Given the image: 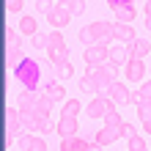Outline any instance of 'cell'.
Returning a JSON list of instances; mask_svg holds the SVG:
<instances>
[{
    "instance_id": "7dc6e473",
    "label": "cell",
    "mask_w": 151,
    "mask_h": 151,
    "mask_svg": "<svg viewBox=\"0 0 151 151\" xmlns=\"http://www.w3.org/2000/svg\"><path fill=\"white\" fill-rule=\"evenodd\" d=\"M58 3H60V6H69V3H72V0H58Z\"/></svg>"
},
{
    "instance_id": "b9f144b4",
    "label": "cell",
    "mask_w": 151,
    "mask_h": 151,
    "mask_svg": "<svg viewBox=\"0 0 151 151\" xmlns=\"http://www.w3.org/2000/svg\"><path fill=\"white\" fill-rule=\"evenodd\" d=\"M129 102H132V104H140V102H143V96H140V91H132Z\"/></svg>"
},
{
    "instance_id": "83f0119b",
    "label": "cell",
    "mask_w": 151,
    "mask_h": 151,
    "mask_svg": "<svg viewBox=\"0 0 151 151\" xmlns=\"http://www.w3.org/2000/svg\"><path fill=\"white\" fill-rule=\"evenodd\" d=\"M30 143H33L30 132H19V135H17V146H19L22 151H30Z\"/></svg>"
},
{
    "instance_id": "d590c367",
    "label": "cell",
    "mask_w": 151,
    "mask_h": 151,
    "mask_svg": "<svg viewBox=\"0 0 151 151\" xmlns=\"http://www.w3.org/2000/svg\"><path fill=\"white\" fill-rule=\"evenodd\" d=\"M52 8H55V3H52V0H36V11H41V14H50Z\"/></svg>"
},
{
    "instance_id": "f546056e",
    "label": "cell",
    "mask_w": 151,
    "mask_h": 151,
    "mask_svg": "<svg viewBox=\"0 0 151 151\" xmlns=\"http://www.w3.org/2000/svg\"><path fill=\"white\" fill-rule=\"evenodd\" d=\"M121 124H124V118H121V115L115 113V110H110L107 115H104V127H115V129H118Z\"/></svg>"
},
{
    "instance_id": "f6af8a7d",
    "label": "cell",
    "mask_w": 151,
    "mask_h": 151,
    "mask_svg": "<svg viewBox=\"0 0 151 151\" xmlns=\"http://www.w3.org/2000/svg\"><path fill=\"white\" fill-rule=\"evenodd\" d=\"M146 17H151V0H146Z\"/></svg>"
},
{
    "instance_id": "60d3db41",
    "label": "cell",
    "mask_w": 151,
    "mask_h": 151,
    "mask_svg": "<svg viewBox=\"0 0 151 151\" xmlns=\"http://www.w3.org/2000/svg\"><path fill=\"white\" fill-rule=\"evenodd\" d=\"M104 3H107V6L113 8V11H115V8H121L124 3H127V0H104Z\"/></svg>"
},
{
    "instance_id": "8fae6325",
    "label": "cell",
    "mask_w": 151,
    "mask_h": 151,
    "mask_svg": "<svg viewBox=\"0 0 151 151\" xmlns=\"http://www.w3.org/2000/svg\"><path fill=\"white\" fill-rule=\"evenodd\" d=\"M60 151H91V143L83 137H60Z\"/></svg>"
},
{
    "instance_id": "4dcf8cb0",
    "label": "cell",
    "mask_w": 151,
    "mask_h": 151,
    "mask_svg": "<svg viewBox=\"0 0 151 151\" xmlns=\"http://www.w3.org/2000/svg\"><path fill=\"white\" fill-rule=\"evenodd\" d=\"M77 39H80V44H83V47H93V44H96L88 28H83V30H80V33H77Z\"/></svg>"
},
{
    "instance_id": "277c9868",
    "label": "cell",
    "mask_w": 151,
    "mask_h": 151,
    "mask_svg": "<svg viewBox=\"0 0 151 151\" xmlns=\"http://www.w3.org/2000/svg\"><path fill=\"white\" fill-rule=\"evenodd\" d=\"M85 63L88 66H102L110 60V47L107 44H93V47H85Z\"/></svg>"
},
{
    "instance_id": "bcb514c9",
    "label": "cell",
    "mask_w": 151,
    "mask_h": 151,
    "mask_svg": "<svg viewBox=\"0 0 151 151\" xmlns=\"http://www.w3.org/2000/svg\"><path fill=\"white\" fill-rule=\"evenodd\" d=\"M146 30H151V17H146Z\"/></svg>"
},
{
    "instance_id": "4316f807",
    "label": "cell",
    "mask_w": 151,
    "mask_h": 151,
    "mask_svg": "<svg viewBox=\"0 0 151 151\" xmlns=\"http://www.w3.org/2000/svg\"><path fill=\"white\" fill-rule=\"evenodd\" d=\"M127 151H148V146H146V140L143 137H140V135H135V137H132V140H127Z\"/></svg>"
},
{
    "instance_id": "603a6c76",
    "label": "cell",
    "mask_w": 151,
    "mask_h": 151,
    "mask_svg": "<svg viewBox=\"0 0 151 151\" xmlns=\"http://www.w3.org/2000/svg\"><path fill=\"white\" fill-rule=\"evenodd\" d=\"M25 58H28V55L22 52V47H19V50H8V52H6V63H8V69H11V72L22 63Z\"/></svg>"
},
{
    "instance_id": "5bb4252c",
    "label": "cell",
    "mask_w": 151,
    "mask_h": 151,
    "mask_svg": "<svg viewBox=\"0 0 151 151\" xmlns=\"http://www.w3.org/2000/svg\"><path fill=\"white\" fill-rule=\"evenodd\" d=\"M127 47H129V55L132 58H140V60H143L148 52H151V41L148 39H135L132 44H127Z\"/></svg>"
},
{
    "instance_id": "52a82bcc",
    "label": "cell",
    "mask_w": 151,
    "mask_h": 151,
    "mask_svg": "<svg viewBox=\"0 0 151 151\" xmlns=\"http://www.w3.org/2000/svg\"><path fill=\"white\" fill-rule=\"evenodd\" d=\"M127 80H132V83H143L146 80V63L140 58H129L127 60Z\"/></svg>"
},
{
    "instance_id": "7402d4cb",
    "label": "cell",
    "mask_w": 151,
    "mask_h": 151,
    "mask_svg": "<svg viewBox=\"0 0 151 151\" xmlns=\"http://www.w3.org/2000/svg\"><path fill=\"white\" fill-rule=\"evenodd\" d=\"M6 44H8V50H19L22 47V33H19V28H6Z\"/></svg>"
},
{
    "instance_id": "4fadbf2b",
    "label": "cell",
    "mask_w": 151,
    "mask_h": 151,
    "mask_svg": "<svg viewBox=\"0 0 151 151\" xmlns=\"http://www.w3.org/2000/svg\"><path fill=\"white\" fill-rule=\"evenodd\" d=\"M36 102H39V93H36V91H28V88L17 96V107H19L22 113H25V110H36Z\"/></svg>"
},
{
    "instance_id": "ba28073f",
    "label": "cell",
    "mask_w": 151,
    "mask_h": 151,
    "mask_svg": "<svg viewBox=\"0 0 151 151\" xmlns=\"http://www.w3.org/2000/svg\"><path fill=\"white\" fill-rule=\"evenodd\" d=\"M6 132H11V135L22 132V110H17V107L6 110Z\"/></svg>"
},
{
    "instance_id": "ab89813d",
    "label": "cell",
    "mask_w": 151,
    "mask_h": 151,
    "mask_svg": "<svg viewBox=\"0 0 151 151\" xmlns=\"http://www.w3.org/2000/svg\"><path fill=\"white\" fill-rule=\"evenodd\" d=\"M140 96H143V99H151V80H146V83H140Z\"/></svg>"
},
{
    "instance_id": "7bdbcfd3",
    "label": "cell",
    "mask_w": 151,
    "mask_h": 151,
    "mask_svg": "<svg viewBox=\"0 0 151 151\" xmlns=\"http://www.w3.org/2000/svg\"><path fill=\"white\" fill-rule=\"evenodd\" d=\"M143 129H146V135H151V118H148V121H143Z\"/></svg>"
},
{
    "instance_id": "d6986e66",
    "label": "cell",
    "mask_w": 151,
    "mask_h": 151,
    "mask_svg": "<svg viewBox=\"0 0 151 151\" xmlns=\"http://www.w3.org/2000/svg\"><path fill=\"white\" fill-rule=\"evenodd\" d=\"M135 6L132 3H124L121 8H115V22H124V25H132V19H135Z\"/></svg>"
},
{
    "instance_id": "ee69618b",
    "label": "cell",
    "mask_w": 151,
    "mask_h": 151,
    "mask_svg": "<svg viewBox=\"0 0 151 151\" xmlns=\"http://www.w3.org/2000/svg\"><path fill=\"white\" fill-rule=\"evenodd\" d=\"M104 146H99V143H96V140H93V143H91V151H102Z\"/></svg>"
},
{
    "instance_id": "c3c4849f",
    "label": "cell",
    "mask_w": 151,
    "mask_h": 151,
    "mask_svg": "<svg viewBox=\"0 0 151 151\" xmlns=\"http://www.w3.org/2000/svg\"><path fill=\"white\" fill-rule=\"evenodd\" d=\"M148 80H151V77H148Z\"/></svg>"
},
{
    "instance_id": "d4e9b609",
    "label": "cell",
    "mask_w": 151,
    "mask_h": 151,
    "mask_svg": "<svg viewBox=\"0 0 151 151\" xmlns=\"http://www.w3.org/2000/svg\"><path fill=\"white\" fill-rule=\"evenodd\" d=\"M80 107H83V104H80L77 99H66V102H63V110H60V115H72V118H77Z\"/></svg>"
},
{
    "instance_id": "f1b7e54d",
    "label": "cell",
    "mask_w": 151,
    "mask_h": 151,
    "mask_svg": "<svg viewBox=\"0 0 151 151\" xmlns=\"http://www.w3.org/2000/svg\"><path fill=\"white\" fill-rule=\"evenodd\" d=\"M137 115H140V121H148L151 118V99H143L137 104Z\"/></svg>"
},
{
    "instance_id": "9a60e30c",
    "label": "cell",
    "mask_w": 151,
    "mask_h": 151,
    "mask_svg": "<svg viewBox=\"0 0 151 151\" xmlns=\"http://www.w3.org/2000/svg\"><path fill=\"white\" fill-rule=\"evenodd\" d=\"M41 93H47L52 102H60V99H66V88H63V83H58V80H50L47 85H44V91Z\"/></svg>"
},
{
    "instance_id": "484cf974",
    "label": "cell",
    "mask_w": 151,
    "mask_h": 151,
    "mask_svg": "<svg viewBox=\"0 0 151 151\" xmlns=\"http://www.w3.org/2000/svg\"><path fill=\"white\" fill-rule=\"evenodd\" d=\"M41 135H50V132H58V124L50 121V118H39V127H36Z\"/></svg>"
},
{
    "instance_id": "3957f363",
    "label": "cell",
    "mask_w": 151,
    "mask_h": 151,
    "mask_svg": "<svg viewBox=\"0 0 151 151\" xmlns=\"http://www.w3.org/2000/svg\"><path fill=\"white\" fill-rule=\"evenodd\" d=\"M110 110H115V102L110 99L107 93H99L91 104H88V110H85V113L91 115V118H104V115H107Z\"/></svg>"
},
{
    "instance_id": "f35d334b",
    "label": "cell",
    "mask_w": 151,
    "mask_h": 151,
    "mask_svg": "<svg viewBox=\"0 0 151 151\" xmlns=\"http://www.w3.org/2000/svg\"><path fill=\"white\" fill-rule=\"evenodd\" d=\"M69 11H72V17L83 14L85 11V3H83V0H72V3H69Z\"/></svg>"
},
{
    "instance_id": "8992f818",
    "label": "cell",
    "mask_w": 151,
    "mask_h": 151,
    "mask_svg": "<svg viewBox=\"0 0 151 151\" xmlns=\"http://www.w3.org/2000/svg\"><path fill=\"white\" fill-rule=\"evenodd\" d=\"M47 22H50L55 30L66 28V25L72 22V11H69V6H60V3H55V8H52V11L47 14Z\"/></svg>"
},
{
    "instance_id": "9c48e42d",
    "label": "cell",
    "mask_w": 151,
    "mask_h": 151,
    "mask_svg": "<svg viewBox=\"0 0 151 151\" xmlns=\"http://www.w3.org/2000/svg\"><path fill=\"white\" fill-rule=\"evenodd\" d=\"M107 96L115 102V104H129V96H132V91L124 83H118V80H115V83L110 85V91H107Z\"/></svg>"
},
{
    "instance_id": "30bf717a",
    "label": "cell",
    "mask_w": 151,
    "mask_h": 151,
    "mask_svg": "<svg viewBox=\"0 0 151 151\" xmlns=\"http://www.w3.org/2000/svg\"><path fill=\"white\" fill-rule=\"evenodd\" d=\"M113 36L118 39L121 44H132L137 39L135 30H132V25H124V22H113Z\"/></svg>"
},
{
    "instance_id": "ffe728a7",
    "label": "cell",
    "mask_w": 151,
    "mask_h": 151,
    "mask_svg": "<svg viewBox=\"0 0 151 151\" xmlns=\"http://www.w3.org/2000/svg\"><path fill=\"white\" fill-rule=\"evenodd\" d=\"M17 28H19V33H25V36H30V39H33V36L39 33V22L33 19V17H22Z\"/></svg>"
},
{
    "instance_id": "e0dca14e",
    "label": "cell",
    "mask_w": 151,
    "mask_h": 151,
    "mask_svg": "<svg viewBox=\"0 0 151 151\" xmlns=\"http://www.w3.org/2000/svg\"><path fill=\"white\" fill-rule=\"evenodd\" d=\"M129 47L127 44H118V47H110V63H118V66H127L129 60Z\"/></svg>"
},
{
    "instance_id": "7a4b0ae2",
    "label": "cell",
    "mask_w": 151,
    "mask_h": 151,
    "mask_svg": "<svg viewBox=\"0 0 151 151\" xmlns=\"http://www.w3.org/2000/svg\"><path fill=\"white\" fill-rule=\"evenodd\" d=\"M14 77L19 80V83L28 88V91H36V88H39V77H41V66H39V60L25 58L22 63L14 69Z\"/></svg>"
},
{
    "instance_id": "5b68a950",
    "label": "cell",
    "mask_w": 151,
    "mask_h": 151,
    "mask_svg": "<svg viewBox=\"0 0 151 151\" xmlns=\"http://www.w3.org/2000/svg\"><path fill=\"white\" fill-rule=\"evenodd\" d=\"M88 30H91V36H93L96 44H110V39H115L113 36V22H104V19L91 22V25H88Z\"/></svg>"
},
{
    "instance_id": "44dd1931",
    "label": "cell",
    "mask_w": 151,
    "mask_h": 151,
    "mask_svg": "<svg viewBox=\"0 0 151 151\" xmlns=\"http://www.w3.org/2000/svg\"><path fill=\"white\" fill-rule=\"evenodd\" d=\"M47 55H50V63H52V66H63V63H69V47L47 50Z\"/></svg>"
},
{
    "instance_id": "6da1fadb",
    "label": "cell",
    "mask_w": 151,
    "mask_h": 151,
    "mask_svg": "<svg viewBox=\"0 0 151 151\" xmlns=\"http://www.w3.org/2000/svg\"><path fill=\"white\" fill-rule=\"evenodd\" d=\"M88 77L96 83V93H107L110 85L115 83V74H118V63H102V66H88Z\"/></svg>"
},
{
    "instance_id": "ac0fdd59",
    "label": "cell",
    "mask_w": 151,
    "mask_h": 151,
    "mask_svg": "<svg viewBox=\"0 0 151 151\" xmlns=\"http://www.w3.org/2000/svg\"><path fill=\"white\" fill-rule=\"evenodd\" d=\"M52 104H55V102H52L47 93H39L36 110H33V113H36V118H50V110H52Z\"/></svg>"
},
{
    "instance_id": "836d02e7",
    "label": "cell",
    "mask_w": 151,
    "mask_h": 151,
    "mask_svg": "<svg viewBox=\"0 0 151 151\" xmlns=\"http://www.w3.org/2000/svg\"><path fill=\"white\" fill-rule=\"evenodd\" d=\"M22 6H25V0H6V11H8V14L22 11Z\"/></svg>"
},
{
    "instance_id": "1f68e13d",
    "label": "cell",
    "mask_w": 151,
    "mask_h": 151,
    "mask_svg": "<svg viewBox=\"0 0 151 151\" xmlns=\"http://www.w3.org/2000/svg\"><path fill=\"white\" fill-rule=\"evenodd\" d=\"M74 74V66L72 63H63V66H55V77H60V80H66V77H72Z\"/></svg>"
},
{
    "instance_id": "cb8c5ba5",
    "label": "cell",
    "mask_w": 151,
    "mask_h": 151,
    "mask_svg": "<svg viewBox=\"0 0 151 151\" xmlns=\"http://www.w3.org/2000/svg\"><path fill=\"white\" fill-rule=\"evenodd\" d=\"M60 47H66V41H63V33H47V50H60Z\"/></svg>"
},
{
    "instance_id": "d6a6232c",
    "label": "cell",
    "mask_w": 151,
    "mask_h": 151,
    "mask_svg": "<svg viewBox=\"0 0 151 151\" xmlns=\"http://www.w3.org/2000/svg\"><path fill=\"white\" fill-rule=\"evenodd\" d=\"M118 132H121V137H124V140H132V137L137 135V132H135V127H132V124H127V121H124L121 127H118Z\"/></svg>"
},
{
    "instance_id": "8d00e7d4",
    "label": "cell",
    "mask_w": 151,
    "mask_h": 151,
    "mask_svg": "<svg viewBox=\"0 0 151 151\" xmlns=\"http://www.w3.org/2000/svg\"><path fill=\"white\" fill-rule=\"evenodd\" d=\"M30 151H47V140H44V137H39V135H33Z\"/></svg>"
},
{
    "instance_id": "2e32d148",
    "label": "cell",
    "mask_w": 151,
    "mask_h": 151,
    "mask_svg": "<svg viewBox=\"0 0 151 151\" xmlns=\"http://www.w3.org/2000/svg\"><path fill=\"white\" fill-rule=\"evenodd\" d=\"M118 137H121V132L115 129V127H104V129L96 132V143H99V146H110V143H115Z\"/></svg>"
},
{
    "instance_id": "7c38bea8",
    "label": "cell",
    "mask_w": 151,
    "mask_h": 151,
    "mask_svg": "<svg viewBox=\"0 0 151 151\" xmlns=\"http://www.w3.org/2000/svg\"><path fill=\"white\" fill-rule=\"evenodd\" d=\"M80 129L77 118H72V115H60V124H58V135L60 137H74Z\"/></svg>"
},
{
    "instance_id": "e575fe53",
    "label": "cell",
    "mask_w": 151,
    "mask_h": 151,
    "mask_svg": "<svg viewBox=\"0 0 151 151\" xmlns=\"http://www.w3.org/2000/svg\"><path fill=\"white\" fill-rule=\"evenodd\" d=\"M33 47L36 50H47V33H36V36H33Z\"/></svg>"
},
{
    "instance_id": "74e56055",
    "label": "cell",
    "mask_w": 151,
    "mask_h": 151,
    "mask_svg": "<svg viewBox=\"0 0 151 151\" xmlns=\"http://www.w3.org/2000/svg\"><path fill=\"white\" fill-rule=\"evenodd\" d=\"M80 91H96V83H93V80L91 77H80Z\"/></svg>"
}]
</instances>
